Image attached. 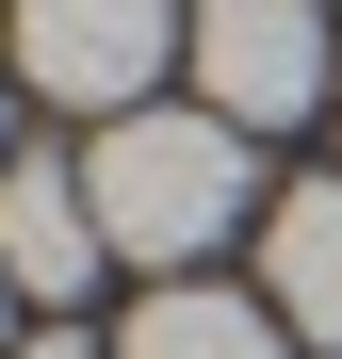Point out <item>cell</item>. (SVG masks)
<instances>
[{
    "mask_svg": "<svg viewBox=\"0 0 342 359\" xmlns=\"http://www.w3.org/2000/svg\"><path fill=\"white\" fill-rule=\"evenodd\" d=\"M294 327H277V294H212V278H163L147 311H131V343L114 359H277Z\"/></svg>",
    "mask_w": 342,
    "mask_h": 359,
    "instance_id": "cell-6",
    "label": "cell"
},
{
    "mask_svg": "<svg viewBox=\"0 0 342 359\" xmlns=\"http://www.w3.org/2000/svg\"><path fill=\"white\" fill-rule=\"evenodd\" d=\"M180 33H196V0H17V82L114 131V114H147V82L180 66Z\"/></svg>",
    "mask_w": 342,
    "mask_h": 359,
    "instance_id": "cell-2",
    "label": "cell"
},
{
    "mask_svg": "<svg viewBox=\"0 0 342 359\" xmlns=\"http://www.w3.org/2000/svg\"><path fill=\"white\" fill-rule=\"evenodd\" d=\"M114 245H98V196H82V163H49V147H17L0 163V278L17 294H82Z\"/></svg>",
    "mask_w": 342,
    "mask_h": 359,
    "instance_id": "cell-4",
    "label": "cell"
},
{
    "mask_svg": "<svg viewBox=\"0 0 342 359\" xmlns=\"http://www.w3.org/2000/svg\"><path fill=\"white\" fill-rule=\"evenodd\" d=\"M180 66H196V114H228V131H294V114L326 98V17H310V0H196Z\"/></svg>",
    "mask_w": 342,
    "mask_h": 359,
    "instance_id": "cell-3",
    "label": "cell"
},
{
    "mask_svg": "<svg viewBox=\"0 0 342 359\" xmlns=\"http://www.w3.org/2000/svg\"><path fill=\"white\" fill-rule=\"evenodd\" d=\"M0 17H17V0H0Z\"/></svg>",
    "mask_w": 342,
    "mask_h": 359,
    "instance_id": "cell-9",
    "label": "cell"
},
{
    "mask_svg": "<svg viewBox=\"0 0 342 359\" xmlns=\"http://www.w3.org/2000/svg\"><path fill=\"white\" fill-rule=\"evenodd\" d=\"M82 196H98V245L114 262H147V278H180V262H212L228 229H245V131L228 114H114V131L82 147Z\"/></svg>",
    "mask_w": 342,
    "mask_h": 359,
    "instance_id": "cell-1",
    "label": "cell"
},
{
    "mask_svg": "<svg viewBox=\"0 0 342 359\" xmlns=\"http://www.w3.org/2000/svg\"><path fill=\"white\" fill-rule=\"evenodd\" d=\"M0 311H17V278H0ZM0 359H17V343H0Z\"/></svg>",
    "mask_w": 342,
    "mask_h": 359,
    "instance_id": "cell-8",
    "label": "cell"
},
{
    "mask_svg": "<svg viewBox=\"0 0 342 359\" xmlns=\"http://www.w3.org/2000/svg\"><path fill=\"white\" fill-rule=\"evenodd\" d=\"M0 163H17V147H0Z\"/></svg>",
    "mask_w": 342,
    "mask_h": 359,
    "instance_id": "cell-10",
    "label": "cell"
},
{
    "mask_svg": "<svg viewBox=\"0 0 342 359\" xmlns=\"http://www.w3.org/2000/svg\"><path fill=\"white\" fill-rule=\"evenodd\" d=\"M17 359H98V343H66V327H49V343H17Z\"/></svg>",
    "mask_w": 342,
    "mask_h": 359,
    "instance_id": "cell-7",
    "label": "cell"
},
{
    "mask_svg": "<svg viewBox=\"0 0 342 359\" xmlns=\"http://www.w3.org/2000/svg\"><path fill=\"white\" fill-rule=\"evenodd\" d=\"M261 294L294 343H342V180H294L261 212Z\"/></svg>",
    "mask_w": 342,
    "mask_h": 359,
    "instance_id": "cell-5",
    "label": "cell"
}]
</instances>
